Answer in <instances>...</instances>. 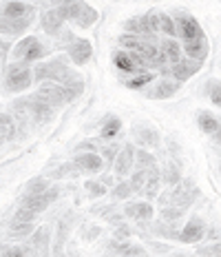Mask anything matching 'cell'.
I'll list each match as a JSON object with an SVG mask.
<instances>
[{"label": "cell", "instance_id": "cell-50", "mask_svg": "<svg viewBox=\"0 0 221 257\" xmlns=\"http://www.w3.org/2000/svg\"><path fill=\"white\" fill-rule=\"evenodd\" d=\"M45 3H51L53 7H58V5H60V3H64V0H45Z\"/></svg>", "mask_w": 221, "mask_h": 257}, {"label": "cell", "instance_id": "cell-25", "mask_svg": "<svg viewBox=\"0 0 221 257\" xmlns=\"http://www.w3.org/2000/svg\"><path fill=\"white\" fill-rule=\"evenodd\" d=\"M159 47H161V51L166 53L168 62L181 60V45L177 42V38H170V36H166V38H161V40H159Z\"/></svg>", "mask_w": 221, "mask_h": 257}, {"label": "cell", "instance_id": "cell-12", "mask_svg": "<svg viewBox=\"0 0 221 257\" xmlns=\"http://www.w3.org/2000/svg\"><path fill=\"white\" fill-rule=\"evenodd\" d=\"M203 235H206V222H203L199 215L190 217L188 224H184V228L179 231V242L181 244H195V242H201Z\"/></svg>", "mask_w": 221, "mask_h": 257}, {"label": "cell", "instance_id": "cell-48", "mask_svg": "<svg viewBox=\"0 0 221 257\" xmlns=\"http://www.w3.org/2000/svg\"><path fill=\"white\" fill-rule=\"evenodd\" d=\"M131 235V231H128L126 226H117V231H115V237L117 239H122V237H128Z\"/></svg>", "mask_w": 221, "mask_h": 257}, {"label": "cell", "instance_id": "cell-5", "mask_svg": "<svg viewBox=\"0 0 221 257\" xmlns=\"http://www.w3.org/2000/svg\"><path fill=\"white\" fill-rule=\"evenodd\" d=\"M69 69L71 67L67 64V58H60V56L47 62H38L34 67V82H47V80L60 82Z\"/></svg>", "mask_w": 221, "mask_h": 257}, {"label": "cell", "instance_id": "cell-15", "mask_svg": "<svg viewBox=\"0 0 221 257\" xmlns=\"http://www.w3.org/2000/svg\"><path fill=\"white\" fill-rule=\"evenodd\" d=\"M124 29L128 31V34H137V36H144V38L148 40H155V31L153 27H150V16H135V18H128L126 23H124Z\"/></svg>", "mask_w": 221, "mask_h": 257}, {"label": "cell", "instance_id": "cell-10", "mask_svg": "<svg viewBox=\"0 0 221 257\" xmlns=\"http://www.w3.org/2000/svg\"><path fill=\"white\" fill-rule=\"evenodd\" d=\"M69 53V58L75 62V64H84L91 60V56H93V45H91V40L86 38H73L69 40V45L64 47Z\"/></svg>", "mask_w": 221, "mask_h": 257}, {"label": "cell", "instance_id": "cell-52", "mask_svg": "<svg viewBox=\"0 0 221 257\" xmlns=\"http://www.w3.org/2000/svg\"><path fill=\"white\" fill-rule=\"evenodd\" d=\"M3 142H5V138H3V136H0V147H3Z\"/></svg>", "mask_w": 221, "mask_h": 257}, {"label": "cell", "instance_id": "cell-43", "mask_svg": "<svg viewBox=\"0 0 221 257\" xmlns=\"http://www.w3.org/2000/svg\"><path fill=\"white\" fill-rule=\"evenodd\" d=\"M75 173H80V169L75 167V162H71V164H62L58 171H53L51 173V178H67V175H75Z\"/></svg>", "mask_w": 221, "mask_h": 257}, {"label": "cell", "instance_id": "cell-17", "mask_svg": "<svg viewBox=\"0 0 221 257\" xmlns=\"http://www.w3.org/2000/svg\"><path fill=\"white\" fill-rule=\"evenodd\" d=\"M113 64H115L117 71L126 73V76L142 71V69H139V64L135 62V58L131 56V51H128V49H117L115 53H113Z\"/></svg>", "mask_w": 221, "mask_h": 257}, {"label": "cell", "instance_id": "cell-36", "mask_svg": "<svg viewBox=\"0 0 221 257\" xmlns=\"http://www.w3.org/2000/svg\"><path fill=\"white\" fill-rule=\"evenodd\" d=\"M133 193V189H131V182L128 180H122V182H117L115 186H113V191H111V195L115 197V200H126L128 195Z\"/></svg>", "mask_w": 221, "mask_h": 257}, {"label": "cell", "instance_id": "cell-30", "mask_svg": "<svg viewBox=\"0 0 221 257\" xmlns=\"http://www.w3.org/2000/svg\"><path fill=\"white\" fill-rule=\"evenodd\" d=\"M34 231H36L34 222H14L12 219V224H9V235L12 237H29Z\"/></svg>", "mask_w": 221, "mask_h": 257}, {"label": "cell", "instance_id": "cell-51", "mask_svg": "<svg viewBox=\"0 0 221 257\" xmlns=\"http://www.w3.org/2000/svg\"><path fill=\"white\" fill-rule=\"evenodd\" d=\"M212 138H214V140H217V142L221 144V128H219V131H217V133H214V136H212Z\"/></svg>", "mask_w": 221, "mask_h": 257}, {"label": "cell", "instance_id": "cell-18", "mask_svg": "<svg viewBox=\"0 0 221 257\" xmlns=\"http://www.w3.org/2000/svg\"><path fill=\"white\" fill-rule=\"evenodd\" d=\"M124 215L137 219V222H150L155 211L150 206V202H131V204L124 206Z\"/></svg>", "mask_w": 221, "mask_h": 257}, {"label": "cell", "instance_id": "cell-21", "mask_svg": "<svg viewBox=\"0 0 221 257\" xmlns=\"http://www.w3.org/2000/svg\"><path fill=\"white\" fill-rule=\"evenodd\" d=\"M60 84H64V89L71 93V98L75 100L78 95H82V91H84V80L80 73H75L73 69H69L67 73H64V78L60 80Z\"/></svg>", "mask_w": 221, "mask_h": 257}, {"label": "cell", "instance_id": "cell-31", "mask_svg": "<svg viewBox=\"0 0 221 257\" xmlns=\"http://www.w3.org/2000/svg\"><path fill=\"white\" fill-rule=\"evenodd\" d=\"M95 23H98V12H95L93 7H89V5L84 3L82 12H80L78 20H75V25L82 27V29H89V27H91V25H95Z\"/></svg>", "mask_w": 221, "mask_h": 257}, {"label": "cell", "instance_id": "cell-27", "mask_svg": "<svg viewBox=\"0 0 221 257\" xmlns=\"http://www.w3.org/2000/svg\"><path fill=\"white\" fill-rule=\"evenodd\" d=\"M155 80V73L153 71H137V73H131V78L124 80V87L128 89H142L146 87L148 82H153Z\"/></svg>", "mask_w": 221, "mask_h": 257}, {"label": "cell", "instance_id": "cell-6", "mask_svg": "<svg viewBox=\"0 0 221 257\" xmlns=\"http://www.w3.org/2000/svg\"><path fill=\"white\" fill-rule=\"evenodd\" d=\"M201 69V60H195V58H186V60H177V62H168L164 67H159V71L164 76L175 78L177 82H186L188 78H192L195 73Z\"/></svg>", "mask_w": 221, "mask_h": 257}, {"label": "cell", "instance_id": "cell-34", "mask_svg": "<svg viewBox=\"0 0 221 257\" xmlns=\"http://www.w3.org/2000/svg\"><path fill=\"white\" fill-rule=\"evenodd\" d=\"M148 180V171L146 169H137V171H131V189L133 193H142L144 191V184Z\"/></svg>", "mask_w": 221, "mask_h": 257}, {"label": "cell", "instance_id": "cell-41", "mask_svg": "<svg viewBox=\"0 0 221 257\" xmlns=\"http://www.w3.org/2000/svg\"><path fill=\"white\" fill-rule=\"evenodd\" d=\"M181 213H184V208L175 206V204H168L161 208V217H164V222H177V219L181 217Z\"/></svg>", "mask_w": 221, "mask_h": 257}, {"label": "cell", "instance_id": "cell-29", "mask_svg": "<svg viewBox=\"0 0 221 257\" xmlns=\"http://www.w3.org/2000/svg\"><path fill=\"white\" fill-rule=\"evenodd\" d=\"M157 18H159V31L164 36H170V38H177V36H179V31H177V23H175L172 16L157 12Z\"/></svg>", "mask_w": 221, "mask_h": 257}, {"label": "cell", "instance_id": "cell-3", "mask_svg": "<svg viewBox=\"0 0 221 257\" xmlns=\"http://www.w3.org/2000/svg\"><path fill=\"white\" fill-rule=\"evenodd\" d=\"M34 82V69L27 67V62H16L5 73V87L12 93H23Z\"/></svg>", "mask_w": 221, "mask_h": 257}, {"label": "cell", "instance_id": "cell-37", "mask_svg": "<svg viewBox=\"0 0 221 257\" xmlns=\"http://www.w3.org/2000/svg\"><path fill=\"white\" fill-rule=\"evenodd\" d=\"M36 215H38V211H34L31 206L23 204V206H18V211L14 213V222H34Z\"/></svg>", "mask_w": 221, "mask_h": 257}, {"label": "cell", "instance_id": "cell-8", "mask_svg": "<svg viewBox=\"0 0 221 257\" xmlns=\"http://www.w3.org/2000/svg\"><path fill=\"white\" fill-rule=\"evenodd\" d=\"M135 151L137 149L128 142V144H124V147L120 149V153H117L115 162H113V171H115V175L120 180H124L126 175H131L133 167H135Z\"/></svg>", "mask_w": 221, "mask_h": 257}, {"label": "cell", "instance_id": "cell-47", "mask_svg": "<svg viewBox=\"0 0 221 257\" xmlns=\"http://www.w3.org/2000/svg\"><path fill=\"white\" fill-rule=\"evenodd\" d=\"M67 228H69V217L60 222V231H58V244H64V237H67Z\"/></svg>", "mask_w": 221, "mask_h": 257}, {"label": "cell", "instance_id": "cell-19", "mask_svg": "<svg viewBox=\"0 0 221 257\" xmlns=\"http://www.w3.org/2000/svg\"><path fill=\"white\" fill-rule=\"evenodd\" d=\"M0 14L9 16V18H27V16H36V7L34 5L20 3V0H9V3L3 5Z\"/></svg>", "mask_w": 221, "mask_h": 257}, {"label": "cell", "instance_id": "cell-2", "mask_svg": "<svg viewBox=\"0 0 221 257\" xmlns=\"http://www.w3.org/2000/svg\"><path fill=\"white\" fill-rule=\"evenodd\" d=\"M49 51H51V47L42 45L40 38H36V36H27V38H23L12 49V56L16 58V62H27L29 64V62L42 60Z\"/></svg>", "mask_w": 221, "mask_h": 257}, {"label": "cell", "instance_id": "cell-16", "mask_svg": "<svg viewBox=\"0 0 221 257\" xmlns=\"http://www.w3.org/2000/svg\"><path fill=\"white\" fill-rule=\"evenodd\" d=\"M133 140H135L139 147H150V149H157L159 147V133L155 128H150L146 124H135L133 126Z\"/></svg>", "mask_w": 221, "mask_h": 257}, {"label": "cell", "instance_id": "cell-49", "mask_svg": "<svg viewBox=\"0 0 221 257\" xmlns=\"http://www.w3.org/2000/svg\"><path fill=\"white\" fill-rule=\"evenodd\" d=\"M78 149H80V151H82V149H86V151H95V144L93 142H82Z\"/></svg>", "mask_w": 221, "mask_h": 257}, {"label": "cell", "instance_id": "cell-33", "mask_svg": "<svg viewBox=\"0 0 221 257\" xmlns=\"http://www.w3.org/2000/svg\"><path fill=\"white\" fill-rule=\"evenodd\" d=\"M0 136H3L5 140H14L16 138V122H14V117L7 113H0Z\"/></svg>", "mask_w": 221, "mask_h": 257}, {"label": "cell", "instance_id": "cell-38", "mask_svg": "<svg viewBox=\"0 0 221 257\" xmlns=\"http://www.w3.org/2000/svg\"><path fill=\"white\" fill-rule=\"evenodd\" d=\"M84 189H86V195H89V197H102V195H106V184H104V182L89 180L84 184Z\"/></svg>", "mask_w": 221, "mask_h": 257}, {"label": "cell", "instance_id": "cell-40", "mask_svg": "<svg viewBox=\"0 0 221 257\" xmlns=\"http://www.w3.org/2000/svg\"><path fill=\"white\" fill-rule=\"evenodd\" d=\"M206 93L210 95V100H212L217 106H221V84L217 80H208L206 82Z\"/></svg>", "mask_w": 221, "mask_h": 257}, {"label": "cell", "instance_id": "cell-14", "mask_svg": "<svg viewBox=\"0 0 221 257\" xmlns=\"http://www.w3.org/2000/svg\"><path fill=\"white\" fill-rule=\"evenodd\" d=\"M75 167L80 169V173H98V171L104 169V158L98 155L95 151H89V153H78L73 158Z\"/></svg>", "mask_w": 221, "mask_h": 257}, {"label": "cell", "instance_id": "cell-44", "mask_svg": "<svg viewBox=\"0 0 221 257\" xmlns=\"http://www.w3.org/2000/svg\"><path fill=\"white\" fill-rule=\"evenodd\" d=\"M102 158L106 160V164H113L115 162V158H117V153H120V147H117V144H111V147H104L102 149Z\"/></svg>", "mask_w": 221, "mask_h": 257}, {"label": "cell", "instance_id": "cell-46", "mask_svg": "<svg viewBox=\"0 0 221 257\" xmlns=\"http://www.w3.org/2000/svg\"><path fill=\"white\" fill-rule=\"evenodd\" d=\"M197 253L199 255H221V244H212V246H206V248H199Z\"/></svg>", "mask_w": 221, "mask_h": 257}, {"label": "cell", "instance_id": "cell-11", "mask_svg": "<svg viewBox=\"0 0 221 257\" xmlns=\"http://www.w3.org/2000/svg\"><path fill=\"white\" fill-rule=\"evenodd\" d=\"M64 23H67V18H64L58 7H51V9H47V12L40 14V27L45 29V34L53 36V38H58V36L62 34Z\"/></svg>", "mask_w": 221, "mask_h": 257}, {"label": "cell", "instance_id": "cell-7", "mask_svg": "<svg viewBox=\"0 0 221 257\" xmlns=\"http://www.w3.org/2000/svg\"><path fill=\"white\" fill-rule=\"evenodd\" d=\"M175 23H177V31H179L181 42L206 38V36H203V31H201V25L195 20V16H190L186 12H177L175 14Z\"/></svg>", "mask_w": 221, "mask_h": 257}, {"label": "cell", "instance_id": "cell-13", "mask_svg": "<svg viewBox=\"0 0 221 257\" xmlns=\"http://www.w3.org/2000/svg\"><path fill=\"white\" fill-rule=\"evenodd\" d=\"M36 20V16H27V18H9V16L0 14V34L5 36H20L25 34Z\"/></svg>", "mask_w": 221, "mask_h": 257}, {"label": "cell", "instance_id": "cell-4", "mask_svg": "<svg viewBox=\"0 0 221 257\" xmlns=\"http://www.w3.org/2000/svg\"><path fill=\"white\" fill-rule=\"evenodd\" d=\"M36 95L42 100V102L51 104L53 109H60V106L73 102L71 93H69L67 89H64V84L60 82H53V80H47V82H40V87H38Z\"/></svg>", "mask_w": 221, "mask_h": 257}, {"label": "cell", "instance_id": "cell-22", "mask_svg": "<svg viewBox=\"0 0 221 257\" xmlns=\"http://www.w3.org/2000/svg\"><path fill=\"white\" fill-rule=\"evenodd\" d=\"M184 47L186 56L188 58H195V60H203L208 56V40L206 38H199V40H190V42H181Z\"/></svg>", "mask_w": 221, "mask_h": 257}, {"label": "cell", "instance_id": "cell-20", "mask_svg": "<svg viewBox=\"0 0 221 257\" xmlns=\"http://www.w3.org/2000/svg\"><path fill=\"white\" fill-rule=\"evenodd\" d=\"M179 87H181V82H177L175 78L172 80H168V78H164V80H159L157 84H155V89L150 91V98H155V100H168V98H172V95L179 91Z\"/></svg>", "mask_w": 221, "mask_h": 257}, {"label": "cell", "instance_id": "cell-45", "mask_svg": "<svg viewBox=\"0 0 221 257\" xmlns=\"http://www.w3.org/2000/svg\"><path fill=\"white\" fill-rule=\"evenodd\" d=\"M14 47L9 45V42H5V40H0V64H5L7 62V56L12 53Z\"/></svg>", "mask_w": 221, "mask_h": 257}, {"label": "cell", "instance_id": "cell-1", "mask_svg": "<svg viewBox=\"0 0 221 257\" xmlns=\"http://www.w3.org/2000/svg\"><path fill=\"white\" fill-rule=\"evenodd\" d=\"M12 109L18 113V117H29L34 124H45L53 117V106L42 102L38 95H31V98H20L12 104Z\"/></svg>", "mask_w": 221, "mask_h": 257}, {"label": "cell", "instance_id": "cell-24", "mask_svg": "<svg viewBox=\"0 0 221 257\" xmlns=\"http://www.w3.org/2000/svg\"><path fill=\"white\" fill-rule=\"evenodd\" d=\"M197 124H199V128H201L203 133H208V136H214V133L221 128L219 120L210 113V111H199L197 113Z\"/></svg>", "mask_w": 221, "mask_h": 257}, {"label": "cell", "instance_id": "cell-32", "mask_svg": "<svg viewBox=\"0 0 221 257\" xmlns=\"http://www.w3.org/2000/svg\"><path fill=\"white\" fill-rule=\"evenodd\" d=\"M135 167L137 169H153V167H157V160H155V155L153 153H148V151H144V147H139L137 151H135Z\"/></svg>", "mask_w": 221, "mask_h": 257}, {"label": "cell", "instance_id": "cell-28", "mask_svg": "<svg viewBox=\"0 0 221 257\" xmlns=\"http://www.w3.org/2000/svg\"><path fill=\"white\" fill-rule=\"evenodd\" d=\"M82 7H84L82 0H64V3L58 5V9L62 12V16L67 20H71V23L78 20V16H80V12H82Z\"/></svg>", "mask_w": 221, "mask_h": 257}, {"label": "cell", "instance_id": "cell-9", "mask_svg": "<svg viewBox=\"0 0 221 257\" xmlns=\"http://www.w3.org/2000/svg\"><path fill=\"white\" fill-rule=\"evenodd\" d=\"M58 195H60V189H58V186H49V189L42 191V193H27L25 200H23V204L31 206L38 213H42L47 206L53 204V202L58 200Z\"/></svg>", "mask_w": 221, "mask_h": 257}, {"label": "cell", "instance_id": "cell-26", "mask_svg": "<svg viewBox=\"0 0 221 257\" xmlns=\"http://www.w3.org/2000/svg\"><path fill=\"white\" fill-rule=\"evenodd\" d=\"M159 182H161V173L157 171V167L148 169V180H146V184H144V195H146L148 200H153V197L159 195V191H157Z\"/></svg>", "mask_w": 221, "mask_h": 257}, {"label": "cell", "instance_id": "cell-39", "mask_svg": "<svg viewBox=\"0 0 221 257\" xmlns=\"http://www.w3.org/2000/svg\"><path fill=\"white\" fill-rule=\"evenodd\" d=\"M161 180H164L168 186H172V184H179V180H181L179 169H177L175 164H168V167H166V171L161 173Z\"/></svg>", "mask_w": 221, "mask_h": 257}, {"label": "cell", "instance_id": "cell-35", "mask_svg": "<svg viewBox=\"0 0 221 257\" xmlns=\"http://www.w3.org/2000/svg\"><path fill=\"white\" fill-rule=\"evenodd\" d=\"M120 128H122L120 117H109V120H106V124L102 126V133H100V136L104 138V140H113V138L120 133Z\"/></svg>", "mask_w": 221, "mask_h": 257}, {"label": "cell", "instance_id": "cell-23", "mask_svg": "<svg viewBox=\"0 0 221 257\" xmlns=\"http://www.w3.org/2000/svg\"><path fill=\"white\" fill-rule=\"evenodd\" d=\"M29 244L36 253H49V228H38L29 235Z\"/></svg>", "mask_w": 221, "mask_h": 257}, {"label": "cell", "instance_id": "cell-42", "mask_svg": "<svg viewBox=\"0 0 221 257\" xmlns=\"http://www.w3.org/2000/svg\"><path fill=\"white\" fill-rule=\"evenodd\" d=\"M49 180L47 178H38V180H31L29 184H27V193H42V191H47L49 189Z\"/></svg>", "mask_w": 221, "mask_h": 257}]
</instances>
